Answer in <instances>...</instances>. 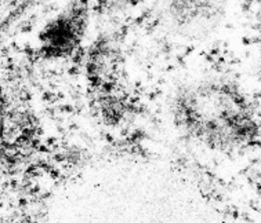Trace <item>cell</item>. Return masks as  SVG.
Listing matches in <instances>:
<instances>
[{"label":"cell","instance_id":"6da1fadb","mask_svg":"<svg viewBox=\"0 0 261 223\" xmlns=\"http://www.w3.org/2000/svg\"><path fill=\"white\" fill-rule=\"evenodd\" d=\"M174 116L187 134L213 147L227 149L257 135L246 100L225 83H206L182 92Z\"/></svg>","mask_w":261,"mask_h":223},{"label":"cell","instance_id":"7a4b0ae2","mask_svg":"<svg viewBox=\"0 0 261 223\" xmlns=\"http://www.w3.org/2000/svg\"><path fill=\"white\" fill-rule=\"evenodd\" d=\"M159 13L171 28L194 34L207 30L223 17L225 0H159Z\"/></svg>","mask_w":261,"mask_h":223},{"label":"cell","instance_id":"277c9868","mask_svg":"<svg viewBox=\"0 0 261 223\" xmlns=\"http://www.w3.org/2000/svg\"><path fill=\"white\" fill-rule=\"evenodd\" d=\"M82 30L73 22H58L43 34V51L47 57L69 55L81 40Z\"/></svg>","mask_w":261,"mask_h":223},{"label":"cell","instance_id":"3957f363","mask_svg":"<svg viewBox=\"0 0 261 223\" xmlns=\"http://www.w3.org/2000/svg\"><path fill=\"white\" fill-rule=\"evenodd\" d=\"M120 69V54L111 43H100L89 58V76L97 87L108 88L116 83Z\"/></svg>","mask_w":261,"mask_h":223}]
</instances>
